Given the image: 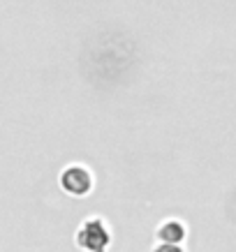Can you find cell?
<instances>
[{
	"instance_id": "1",
	"label": "cell",
	"mask_w": 236,
	"mask_h": 252,
	"mask_svg": "<svg viewBox=\"0 0 236 252\" xmlns=\"http://www.w3.org/2000/svg\"><path fill=\"white\" fill-rule=\"evenodd\" d=\"M76 245L88 252H107L109 245V231L102 220H88L81 224L76 234Z\"/></svg>"
},
{
	"instance_id": "2",
	"label": "cell",
	"mask_w": 236,
	"mask_h": 252,
	"mask_svg": "<svg viewBox=\"0 0 236 252\" xmlns=\"http://www.w3.org/2000/svg\"><path fill=\"white\" fill-rule=\"evenodd\" d=\"M61 185L67 194H74V197H84L86 192L91 190L93 178L91 174L86 171L84 167H67L61 174Z\"/></svg>"
},
{
	"instance_id": "3",
	"label": "cell",
	"mask_w": 236,
	"mask_h": 252,
	"mask_svg": "<svg viewBox=\"0 0 236 252\" xmlns=\"http://www.w3.org/2000/svg\"><path fill=\"white\" fill-rule=\"evenodd\" d=\"M158 236L162 238V243L176 245V243H181L183 238H185V227H183L181 222L169 220V222H165V224H162L160 229H158Z\"/></svg>"
},
{
	"instance_id": "4",
	"label": "cell",
	"mask_w": 236,
	"mask_h": 252,
	"mask_svg": "<svg viewBox=\"0 0 236 252\" xmlns=\"http://www.w3.org/2000/svg\"><path fill=\"white\" fill-rule=\"evenodd\" d=\"M153 252H183L178 245H169V243H165V245H158Z\"/></svg>"
}]
</instances>
